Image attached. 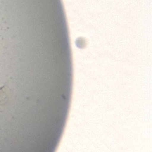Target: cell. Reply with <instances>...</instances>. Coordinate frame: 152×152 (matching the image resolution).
I'll return each mask as SVG.
<instances>
[{"label": "cell", "mask_w": 152, "mask_h": 152, "mask_svg": "<svg viewBox=\"0 0 152 152\" xmlns=\"http://www.w3.org/2000/svg\"><path fill=\"white\" fill-rule=\"evenodd\" d=\"M7 87L5 85L0 87V106H2L6 103L7 98Z\"/></svg>", "instance_id": "6da1fadb"}]
</instances>
